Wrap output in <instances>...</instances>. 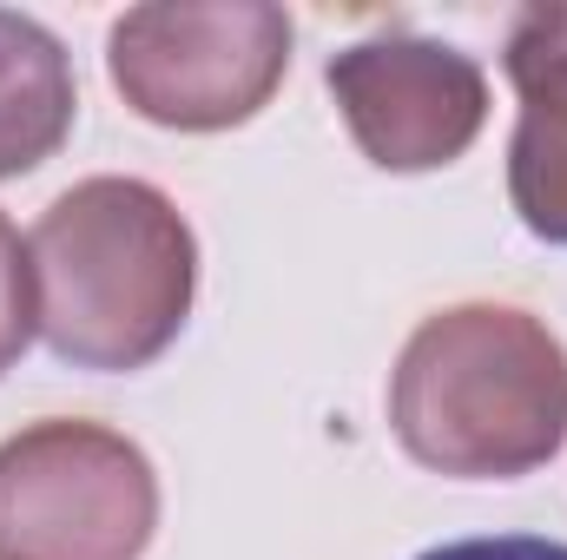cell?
Returning a JSON list of instances; mask_svg holds the SVG:
<instances>
[{"mask_svg": "<svg viewBox=\"0 0 567 560\" xmlns=\"http://www.w3.org/2000/svg\"><path fill=\"white\" fill-rule=\"evenodd\" d=\"M27 265L47 350L106 376L158 363L198 297V238L145 178H86L60 191L27 238Z\"/></svg>", "mask_w": 567, "mask_h": 560, "instance_id": "cell-1", "label": "cell"}, {"mask_svg": "<svg viewBox=\"0 0 567 560\" xmlns=\"http://www.w3.org/2000/svg\"><path fill=\"white\" fill-rule=\"evenodd\" d=\"M410 462L455 481H515L567 435V350L515 303H455L416 323L390 376Z\"/></svg>", "mask_w": 567, "mask_h": 560, "instance_id": "cell-2", "label": "cell"}, {"mask_svg": "<svg viewBox=\"0 0 567 560\" xmlns=\"http://www.w3.org/2000/svg\"><path fill=\"white\" fill-rule=\"evenodd\" d=\"M106 73L165 133H225L271 106L290 73V20L271 0H152L113 20Z\"/></svg>", "mask_w": 567, "mask_h": 560, "instance_id": "cell-3", "label": "cell"}, {"mask_svg": "<svg viewBox=\"0 0 567 560\" xmlns=\"http://www.w3.org/2000/svg\"><path fill=\"white\" fill-rule=\"evenodd\" d=\"M158 475L106 422L53 416L0 442V560H140Z\"/></svg>", "mask_w": 567, "mask_h": 560, "instance_id": "cell-4", "label": "cell"}, {"mask_svg": "<svg viewBox=\"0 0 567 560\" xmlns=\"http://www.w3.org/2000/svg\"><path fill=\"white\" fill-rule=\"evenodd\" d=\"M357 152L383 172H442L488 126V73L423 33H370L323 66Z\"/></svg>", "mask_w": 567, "mask_h": 560, "instance_id": "cell-5", "label": "cell"}, {"mask_svg": "<svg viewBox=\"0 0 567 560\" xmlns=\"http://www.w3.org/2000/svg\"><path fill=\"white\" fill-rule=\"evenodd\" d=\"M502 73L522 100L508 139V205L542 245H567V0L515 13Z\"/></svg>", "mask_w": 567, "mask_h": 560, "instance_id": "cell-6", "label": "cell"}, {"mask_svg": "<svg viewBox=\"0 0 567 560\" xmlns=\"http://www.w3.org/2000/svg\"><path fill=\"white\" fill-rule=\"evenodd\" d=\"M80 93L66 46L33 20L0 7V178L40 172L73 133Z\"/></svg>", "mask_w": 567, "mask_h": 560, "instance_id": "cell-7", "label": "cell"}, {"mask_svg": "<svg viewBox=\"0 0 567 560\" xmlns=\"http://www.w3.org/2000/svg\"><path fill=\"white\" fill-rule=\"evenodd\" d=\"M33 330H40V310H33V265H27L20 231H13L7 211H0V376L27 356Z\"/></svg>", "mask_w": 567, "mask_h": 560, "instance_id": "cell-8", "label": "cell"}, {"mask_svg": "<svg viewBox=\"0 0 567 560\" xmlns=\"http://www.w3.org/2000/svg\"><path fill=\"white\" fill-rule=\"evenodd\" d=\"M423 560H567V541L542 535H482V541H442Z\"/></svg>", "mask_w": 567, "mask_h": 560, "instance_id": "cell-9", "label": "cell"}]
</instances>
